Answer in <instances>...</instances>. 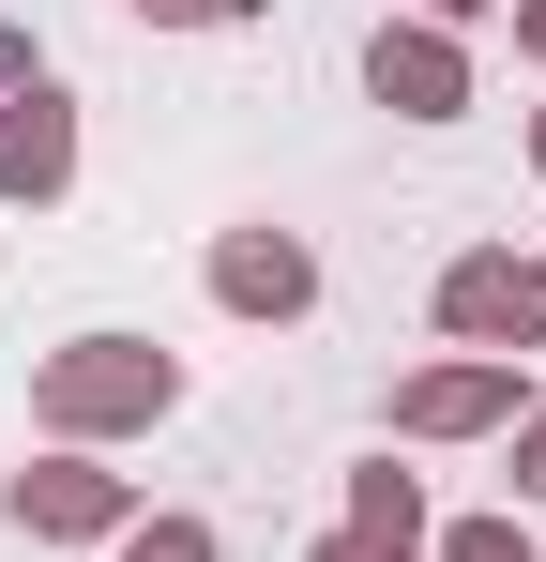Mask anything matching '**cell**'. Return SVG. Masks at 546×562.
<instances>
[{
	"label": "cell",
	"instance_id": "7c38bea8",
	"mask_svg": "<svg viewBox=\"0 0 546 562\" xmlns=\"http://www.w3.org/2000/svg\"><path fill=\"white\" fill-rule=\"evenodd\" d=\"M516 502H546V395L516 411Z\"/></svg>",
	"mask_w": 546,
	"mask_h": 562
},
{
	"label": "cell",
	"instance_id": "5bb4252c",
	"mask_svg": "<svg viewBox=\"0 0 546 562\" xmlns=\"http://www.w3.org/2000/svg\"><path fill=\"white\" fill-rule=\"evenodd\" d=\"M31 77H46V61H31V31H0V106L31 92Z\"/></svg>",
	"mask_w": 546,
	"mask_h": 562
},
{
	"label": "cell",
	"instance_id": "4fadbf2b",
	"mask_svg": "<svg viewBox=\"0 0 546 562\" xmlns=\"http://www.w3.org/2000/svg\"><path fill=\"white\" fill-rule=\"evenodd\" d=\"M304 562H410V548H379V532H319Z\"/></svg>",
	"mask_w": 546,
	"mask_h": 562
},
{
	"label": "cell",
	"instance_id": "277c9868",
	"mask_svg": "<svg viewBox=\"0 0 546 562\" xmlns=\"http://www.w3.org/2000/svg\"><path fill=\"white\" fill-rule=\"evenodd\" d=\"M364 92L395 106V122H455L470 106V46H455L441 15H379L364 31Z\"/></svg>",
	"mask_w": 546,
	"mask_h": 562
},
{
	"label": "cell",
	"instance_id": "8fae6325",
	"mask_svg": "<svg viewBox=\"0 0 546 562\" xmlns=\"http://www.w3.org/2000/svg\"><path fill=\"white\" fill-rule=\"evenodd\" d=\"M152 31H228V15H259V0H137Z\"/></svg>",
	"mask_w": 546,
	"mask_h": 562
},
{
	"label": "cell",
	"instance_id": "9a60e30c",
	"mask_svg": "<svg viewBox=\"0 0 546 562\" xmlns=\"http://www.w3.org/2000/svg\"><path fill=\"white\" fill-rule=\"evenodd\" d=\"M410 15H441V31H470V15H501V0H410Z\"/></svg>",
	"mask_w": 546,
	"mask_h": 562
},
{
	"label": "cell",
	"instance_id": "52a82bcc",
	"mask_svg": "<svg viewBox=\"0 0 546 562\" xmlns=\"http://www.w3.org/2000/svg\"><path fill=\"white\" fill-rule=\"evenodd\" d=\"M441 335L455 350H532V259L516 244H470L441 274Z\"/></svg>",
	"mask_w": 546,
	"mask_h": 562
},
{
	"label": "cell",
	"instance_id": "8992f818",
	"mask_svg": "<svg viewBox=\"0 0 546 562\" xmlns=\"http://www.w3.org/2000/svg\"><path fill=\"white\" fill-rule=\"evenodd\" d=\"M213 304H228V319H304V304H319V244H304V228H228V244H213Z\"/></svg>",
	"mask_w": 546,
	"mask_h": 562
},
{
	"label": "cell",
	"instance_id": "6da1fadb",
	"mask_svg": "<svg viewBox=\"0 0 546 562\" xmlns=\"http://www.w3.org/2000/svg\"><path fill=\"white\" fill-rule=\"evenodd\" d=\"M168 411H182V366L152 350V335H61V350L31 366V426H46V441H77V457L152 441Z\"/></svg>",
	"mask_w": 546,
	"mask_h": 562
},
{
	"label": "cell",
	"instance_id": "9c48e42d",
	"mask_svg": "<svg viewBox=\"0 0 546 562\" xmlns=\"http://www.w3.org/2000/svg\"><path fill=\"white\" fill-rule=\"evenodd\" d=\"M106 562H228V548H213V517H122Z\"/></svg>",
	"mask_w": 546,
	"mask_h": 562
},
{
	"label": "cell",
	"instance_id": "ac0fdd59",
	"mask_svg": "<svg viewBox=\"0 0 546 562\" xmlns=\"http://www.w3.org/2000/svg\"><path fill=\"white\" fill-rule=\"evenodd\" d=\"M532 183H546V106H532Z\"/></svg>",
	"mask_w": 546,
	"mask_h": 562
},
{
	"label": "cell",
	"instance_id": "3957f363",
	"mask_svg": "<svg viewBox=\"0 0 546 562\" xmlns=\"http://www.w3.org/2000/svg\"><path fill=\"white\" fill-rule=\"evenodd\" d=\"M516 411H532L516 350H441V366L395 380V441H486V426H516Z\"/></svg>",
	"mask_w": 546,
	"mask_h": 562
},
{
	"label": "cell",
	"instance_id": "e0dca14e",
	"mask_svg": "<svg viewBox=\"0 0 546 562\" xmlns=\"http://www.w3.org/2000/svg\"><path fill=\"white\" fill-rule=\"evenodd\" d=\"M532 350H546V244H532Z\"/></svg>",
	"mask_w": 546,
	"mask_h": 562
},
{
	"label": "cell",
	"instance_id": "7a4b0ae2",
	"mask_svg": "<svg viewBox=\"0 0 546 562\" xmlns=\"http://www.w3.org/2000/svg\"><path fill=\"white\" fill-rule=\"evenodd\" d=\"M0 517H15L31 548H106V532L137 517V486H122L106 457H77V441H46V457H31L15 486H0Z\"/></svg>",
	"mask_w": 546,
	"mask_h": 562
},
{
	"label": "cell",
	"instance_id": "ba28073f",
	"mask_svg": "<svg viewBox=\"0 0 546 562\" xmlns=\"http://www.w3.org/2000/svg\"><path fill=\"white\" fill-rule=\"evenodd\" d=\"M334 532H379V548H410V562H425V486H410L395 457H364V471H350V517H334Z\"/></svg>",
	"mask_w": 546,
	"mask_h": 562
},
{
	"label": "cell",
	"instance_id": "5b68a950",
	"mask_svg": "<svg viewBox=\"0 0 546 562\" xmlns=\"http://www.w3.org/2000/svg\"><path fill=\"white\" fill-rule=\"evenodd\" d=\"M0 198H15V213L77 198V92H61V77H31V92L0 106Z\"/></svg>",
	"mask_w": 546,
	"mask_h": 562
},
{
	"label": "cell",
	"instance_id": "30bf717a",
	"mask_svg": "<svg viewBox=\"0 0 546 562\" xmlns=\"http://www.w3.org/2000/svg\"><path fill=\"white\" fill-rule=\"evenodd\" d=\"M425 562H532V548H516V517H455V532H425Z\"/></svg>",
	"mask_w": 546,
	"mask_h": 562
},
{
	"label": "cell",
	"instance_id": "2e32d148",
	"mask_svg": "<svg viewBox=\"0 0 546 562\" xmlns=\"http://www.w3.org/2000/svg\"><path fill=\"white\" fill-rule=\"evenodd\" d=\"M516 46H532V61H546V0H516Z\"/></svg>",
	"mask_w": 546,
	"mask_h": 562
}]
</instances>
